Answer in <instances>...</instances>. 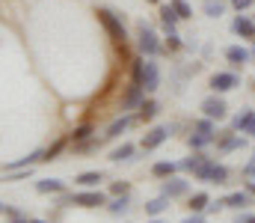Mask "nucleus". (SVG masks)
<instances>
[{
  "instance_id": "nucleus-17",
  "label": "nucleus",
  "mask_w": 255,
  "mask_h": 223,
  "mask_svg": "<svg viewBox=\"0 0 255 223\" xmlns=\"http://www.w3.org/2000/svg\"><path fill=\"white\" fill-rule=\"evenodd\" d=\"M63 188H65V185L60 182V179H42V182L36 185V191H39V194H60Z\"/></svg>"
},
{
  "instance_id": "nucleus-1",
  "label": "nucleus",
  "mask_w": 255,
  "mask_h": 223,
  "mask_svg": "<svg viewBox=\"0 0 255 223\" xmlns=\"http://www.w3.org/2000/svg\"><path fill=\"white\" fill-rule=\"evenodd\" d=\"M136 36H139V51H142L145 57H157V54H160V42H157L151 24L139 21V24H136Z\"/></svg>"
},
{
  "instance_id": "nucleus-37",
  "label": "nucleus",
  "mask_w": 255,
  "mask_h": 223,
  "mask_svg": "<svg viewBox=\"0 0 255 223\" xmlns=\"http://www.w3.org/2000/svg\"><path fill=\"white\" fill-rule=\"evenodd\" d=\"M125 191H128L125 182H116V185H113V194H125Z\"/></svg>"
},
{
  "instance_id": "nucleus-22",
  "label": "nucleus",
  "mask_w": 255,
  "mask_h": 223,
  "mask_svg": "<svg viewBox=\"0 0 255 223\" xmlns=\"http://www.w3.org/2000/svg\"><path fill=\"white\" fill-rule=\"evenodd\" d=\"M205 161H208V158H205L202 152H196V155H190V158H184V161H181L178 167H181V170H190V173H196V170H199V167H202Z\"/></svg>"
},
{
  "instance_id": "nucleus-29",
  "label": "nucleus",
  "mask_w": 255,
  "mask_h": 223,
  "mask_svg": "<svg viewBox=\"0 0 255 223\" xmlns=\"http://www.w3.org/2000/svg\"><path fill=\"white\" fill-rule=\"evenodd\" d=\"M110 212H113V215H125V212H128V197L113 200V203H110Z\"/></svg>"
},
{
  "instance_id": "nucleus-30",
  "label": "nucleus",
  "mask_w": 255,
  "mask_h": 223,
  "mask_svg": "<svg viewBox=\"0 0 255 223\" xmlns=\"http://www.w3.org/2000/svg\"><path fill=\"white\" fill-rule=\"evenodd\" d=\"M196 131H202V134H214V131H217V128H214V119L205 116L202 122H196Z\"/></svg>"
},
{
  "instance_id": "nucleus-20",
  "label": "nucleus",
  "mask_w": 255,
  "mask_h": 223,
  "mask_svg": "<svg viewBox=\"0 0 255 223\" xmlns=\"http://www.w3.org/2000/svg\"><path fill=\"white\" fill-rule=\"evenodd\" d=\"M133 119H136V116H122V119H116V122H113V125L107 128V134H104V137H119V134L125 131L128 125L133 122Z\"/></svg>"
},
{
  "instance_id": "nucleus-24",
  "label": "nucleus",
  "mask_w": 255,
  "mask_h": 223,
  "mask_svg": "<svg viewBox=\"0 0 255 223\" xmlns=\"http://www.w3.org/2000/svg\"><path fill=\"white\" fill-rule=\"evenodd\" d=\"M172 9H175V15H178V21H187L193 18V9L187 0H172Z\"/></svg>"
},
{
  "instance_id": "nucleus-39",
  "label": "nucleus",
  "mask_w": 255,
  "mask_h": 223,
  "mask_svg": "<svg viewBox=\"0 0 255 223\" xmlns=\"http://www.w3.org/2000/svg\"><path fill=\"white\" fill-rule=\"evenodd\" d=\"M253 60H255V42H253Z\"/></svg>"
},
{
  "instance_id": "nucleus-11",
  "label": "nucleus",
  "mask_w": 255,
  "mask_h": 223,
  "mask_svg": "<svg viewBox=\"0 0 255 223\" xmlns=\"http://www.w3.org/2000/svg\"><path fill=\"white\" fill-rule=\"evenodd\" d=\"M247 206H253L250 191H235V194L226 197V209H247Z\"/></svg>"
},
{
  "instance_id": "nucleus-5",
  "label": "nucleus",
  "mask_w": 255,
  "mask_h": 223,
  "mask_svg": "<svg viewBox=\"0 0 255 223\" xmlns=\"http://www.w3.org/2000/svg\"><path fill=\"white\" fill-rule=\"evenodd\" d=\"M202 110H205V116L208 119H226V101L220 98V95H208L205 101H202Z\"/></svg>"
},
{
  "instance_id": "nucleus-9",
  "label": "nucleus",
  "mask_w": 255,
  "mask_h": 223,
  "mask_svg": "<svg viewBox=\"0 0 255 223\" xmlns=\"http://www.w3.org/2000/svg\"><path fill=\"white\" fill-rule=\"evenodd\" d=\"M166 137H169V128H166V125H157V128H151V131L142 137V149H148V152H151V149L160 146Z\"/></svg>"
},
{
  "instance_id": "nucleus-21",
  "label": "nucleus",
  "mask_w": 255,
  "mask_h": 223,
  "mask_svg": "<svg viewBox=\"0 0 255 223\" xmlns=\"http://www.w3.org/2000/svg\"><path fill=\"white\" fill-rule=\"evenodd\" d=\"M157 116V104L154 101H142L139 104V113H136V119H142V122H151Z\"/></svg>"
},
{
  "instance_id": "nucleus-14",
  "label": "nucleus",
  "mask_w": 255,
  "mask_h": 223,
  "mask_svg": "<svg viewBox=\"0 0 255 223\" xmlns=\"http://www.w3.org/2000/svg\"><path fill=\"white\" fill-rule=\"evenodd\" d=\"M163 194H166L169 200H172V197H181V194H187V182H184V179H172V176H169V182L163 185Z\"/></svg>"
},
{
  "instance_id": "nucleus-32",
  "label": "nucleus",
  "mask_w": 255,
  "mask_h": 223,
  "mask_svg": "<svg viewBox=\"0 0 255 223\" xmlns=\"http://www.w3.org/2000/svg\"><path fill=\"white\" fill-rule=\"evenodd\" d=\"M166 45H169V51H178V48H181V36H178V33H169V42H166Z\"/></svg>"
},
{
  "instance_id": "nucleus-18",
  "label": "nucleus",
  "mask_w": 255,
  "mask_h": 223,
  "mask_svg": "<svg viewBox=\"0 0 255 223\" xmlns=\"http://www.w3.org/2000/svg\"><path fill=\"white\" fill-rule=\"evenodd\" d=\"M253 119H255V113H253V110H241V113H238V116L232 119V128H235V131H247Z\"/></svg>"
},
{
  "instance_id": "nucleus-25",
  "label": "nucleus",
  "mask_w": 255,
  "mask_h": 223,
  "mask_svg": "<svg viewBox=\"0 0 255 223\" xmlns=\"http://www.w3.org/2000/svg\"><path fill=\"white\" fill-rule=\"evenodd\" d=\"M190 149H205L208 143H214V134H202V131H196V134H190Z\"/></svg>"
},
{
  "instance_id": "nucleus-28",
  "label": "nucleus",
  "mask_w": 255,
  "mask_h": 223,
  "mask_svg": "<svg viewBox=\"0 0 255 223\" xmlns=\"http://www.w3.org/2000/svg\"><path fill=\"white\" fill-rule=\"evenodd\" d=\"M133 155V146L130 143H122L119 149H113V155H110V161H128Z\"/></svg>"
},
{
  "instance_id": "nucleus-36",
  "label": "nucleus",
  "mask_w": 255,
  "mask_h": 223,
  "mask_svg": "<svg viewBox=\"0 0 255 223\" xmlns=\"http://www.w3.org/2000/svg\"><path fill=\"white\" fill-rule=\"evenodd\" d=\"M235 223H255V215H238Z\"/></svg>"
},
{
  "instance_id": "nucleus-27",
  "label": "nucleus",
  "mask_w": 255,
  "mask_h": 223,
  "mask_svg": "<svg viewBox=\"0 0 255 223\" xmlns=\"http://www.w3.org/2000/svg\"><path fill=\"white\" fill-rule=\"evenodd\" d=\"M74 182H77L80 188H95V185L101 182V173H80Z\"/></svg>"
},
{
  "instance_id": "nucleus-6",
  "label": "nucleus",
  "mask_w": 255,
  "mask_h": 223,
  "mask_svg": "<svg viewBox=\"0 0 255 223\" xmlns=\"http://www.w3.org/2000/svg\"><path fill=\"white\" fill-rule=\"evenodd\" d=\"M160 86V69H157V63L148 57L145 60V69H142V89L145 92H154Z\"/></svg>"
},
{
  "instance_id": "nucleus-42",
  "label": "nucleus",
  "mask_w": 255,
  "mask_h": 223,
  "mask_svg": "<svg viewBox=\"0 0 255 223\" xmlns=\"http://www.w3.org/2000/svg\"><path fill=\"white\" fill-rule=\"evenodd\" d=\"M148 3H157V0H148Z\"/></svg>"
},
{
  "instance_id": "nucleus-2",
  "label": "nucleus",
  "mask_w": 255,
  "mask_h": 223,
  "mask_svg": "<svg viewBox=\"0 0 255 223\" xmlns=\"http://www.w3.org/2000/svg\"><path fill=\"white\" fill-rule=\"evenodd\" d=\"M193 176H196V179H202V182H214V185H226V179H229V170H226L223 164H214V161L208 158V161H205V164H202V167H199V170L193 173Z\"/></svg>"
},
{
  "instance_id": "nucleus-4",
  "label": "nucleus",
  "mask_w": 255,
  "mask_h": 223,
  "mask_svg": "<svg viewBox=\"0 0 255 223\" xmlns=\"http://www.w3.org/2000/svg\"><path fill=\"white\" fill-rule=\"evenodd\" d=\"M235 86H241L238 72H217V74H211V89H214V92H229V89H235Z\"/></svg>"
},
{
  "instance_id": "nucleus-19",
  "label": "nucleus",
  "mask_w": 255,
  "mask_h": 223,
  "mask_svg": "<svg viewBox=\"0 0 255 223\" xmlns=\"http://www.w3.org/2000/svg\"><path fill=\"white\" fill-rule=\"evenodd\" d=\"M175 170H178V164H172V161H160V164H154V167H151V173H154L157 179H169Z\"/></svg>"
},
{
  "instance_id": "nucleus-40",
  "label": "nucleus",
  "mask_w": 255,
  "mask_h": 223,
  "mask_svg": "<svg viewBox=\"0 0 255 223\" xmlns=\"http://www.w3.org/2000/svg\"><path fill=\"white\" fill-rule=\"evenodd\" d=\"M148 223H163V221H148Z\"/></svg>"
},
{
  "instance_id": "nucleus-15",
  "label": "nucleus",
  "mask_w": 255,
  "mask_h": 223,
  "mask_svg": "<svg viewBox=\"0 0 255 223\" xmlns=\"http://www.w3.org/2000/svg\"><path fill=\"white\" fill-rule=\"evenodd\" d=\"M169 209V197L163 194V197H157V200H148L145 203V215H151V218H157V215H163Z\"/></svg>"
},
{
  "instance_id": "nucleus-33",
  "label": "nucleus",
  "mask_w": 255,
  "mask_h": 223,
  "mask_svg": "<svg viewBox=\"0 0 255 223\" xmlns=\"http://www.w3.org/2000/svg\"><path fill=\"white\" fill-rule=\"evenodd\" d=\"M253 3H255V0H232V6H235L238 12H244V9H250Z\"/></svg>"
},
{
  "instance_id": "nucleus-16",
  "label": "nucleus",
  "mask_w": 255,
  "mask_h": 223,
  "mask_svg": "<svg viewBox=\"0 0 255 223\" xmlns=\"http://www.w3.org/2000/svg\"><path fill=\"white\" fill-rule=\"evenodd\" d=\"M142 95H145V89L139 86V83H130V89H128V95H125V110H130V107H136L139 101H142Z\"/></svg>"
},
{
  "instance_id": "nucleus-23",
  "label": "nucleus",
  "mask_w": 255,
  "mask_h": 223,
  "mask_svg": "<svg viewBox=\"0 0 255 223\" xmlns=\"http://www.w3.org/2000/svg\"><path fill=\"white\" fill-rule=\"evenodd\" d=\"M241 146H247L244 131H241V134H235V137H226V140L220 143V152H232V149H241Z\"/></svg>"
},
{
  "instance_id": "nucleus-31",
  "label": "nucleus",
  "mask_w": 255,
  "mask_h": 223,
  "mask_svg": "<svg viewBox=\"0 0 255 223\" xmlns=\"http://www.w3.org/2000/svg\"><path fill=\"white\" fill-rule=\"evenodd\" d=\"M92 134V128L89 125H80V128H74V140H86Z\"/></svg>"
},
{
  "instance_id": "nucleus-7",
  "label": "nucleus",
  "mask_w": 255,
  "mask_h": 223,
  "mask_svg": "<svg viewBox=\"0 0 255 223\" xmlns=\"http://www.w3.org/2000/svg\"><path fill=\"white\" fill-rule=\"evenodd\" d=\"M71 203H74V206H83V209H98V206L107 203V197H104L101 191H86V194H74Z\"/></svg>"
},
{
  "instance_id": "nucleus-38",
  "label": "nucleus",
  "mask_w": 255,
  "mask_h": 223,
  "mask_svg": "<svg viewBox=\"0 0 255 223\" xmlns=\"http://www.w3.org/2000/svg\"><path fill=\"white\" fill-rule=\"evenodd\" d=\"M27 223H45V221H27Z\"/></svg>"
},
{
  "instance_id": "nucleus-12",
  "label": "nucleus",
  "mask_w": 255,
  "mask_h": 223,
  "mask_svg": "<svg viewBox=\"0 0 255 223\" xmlns=\"http://www.w3.org/2000/svg\"><path fill=\"white\" fill-rule=\"evenodd\" d=\"M226 6H229V0H202V12L208 18H220L226 12Z\"/></svg>"
},
{
  "instance_id": "nucleus-10",
  "label": "nucleus",
  "mask_w": 255,
  "mask_h": 223,
  "mask_svg": "<svg viewBox=\"0 0 255 223\" xmlns=\"http://www.w3.org/2000/svg\"><path fill=\"white\" fill-rule=\"evenodd\" d=\"M226 60L232 66H244V63L253 60V51H247L244 45H232V48H226Z\"/></svg>"
},
{
  "instance_id": "nucleus-34",
  "label": "nucleus",
  "mask_w": 255,
  "mask_h": 223,
  "mask_svg": "<svg viewBox=\"0 0 255 223\" xmlns=\"http://www.w3.org/2000/svg\"><path fill=\"white\" fill-rule=\"evenodd\" d=\"M181 223H205V218H202V212H193L190 218H184Z\"/></svg>"
},
{
  "instance_id": "nucleus-8",
  "label": "nucleus",
  "mask_w": 255,
  "mask_h": 223,
  "mask_svg": "<svg viewBox=\"0 0 255 223\" xmlns=\"http://www.w3.org/2000/svg\"><path fill=\"white\" fill-rule=\"evenodd\" d=\"M232 30H235L241 39H250V42H255V21L250 18V15H235Z\"/></svg>"
},
{
  "instance_id": "nucleus-41",
  "label": "nucleus",
  "mask_w": 255,
  "mask_h": 223,
  "mask_svg": "<svg viewBox=\"0 0 255 223\" xmlns=\"http://www.w3.org/2000/svg\"><path fill=\"white\" fill-rule=\"evenodd\" d=\"M3 209H6V206H3V203H0V212H3Z\"/></svg>"
},
{
  "instance_id": "nucleus-3",
  "label": "nucleus",
  "mask_w": 255,
  "mask_h": 223,
  "mask_svg": "<svg viewBox=\"0 0 255 223\" xmlns=\"http://www.w3.org/2000/svg\"><path fill=\"white\" fill-rule=\"evenodd\" d=\"M98 21L104 24V30L110 33V39H113V42H122V45H125V39H128V36H125V24H122L110 9H98Z\"/></svg>"
},
{
  "instance_id": "nucleus-13",
  "label": "nucleus",
  "mask_w": 255,
  "mask_h": 223,
  "mask_svg": "<svg viewBox=\"0 0 255 223\" xmlns=\"http://www.w3.org/2000/svg\"><path fill=\"white\" fill-rule=\"evenodd\" d=\"M175 21H178V15H175L172 3H169V6H160V24H163L166 33H175Z\"/></svg>"
},
{
  "instance_id": "nucleus-35",
  "label": "nucleus",
  "mask_w": 255,
  "mask_h": 223,
  "mask_svg": "<svg viewBox=\"0 0 255 223\" xmlns=\"http://www.w3.org/2000/svg\"><path fill=\"white\" fill-rule=\"evenodd\" d=\"M244 176H247V179H255V158L247 164V167H244Z\"/></svg>"
},
{
  "instance_id": "nucleus-26",
  "label": "nucleus",
  "mask_w": 255,
  "mask_h": 223,
  "mask_svg": "<svg viewBox=\"0 0 255 223\" xmlns=\"http://www.w3.org/2000/svg\"><path fill=\"white\" fill-rule=\"evenodd\" d=\"M208 203H211V197H208L205 191H199V194H193V197H190V209H193V212H205V209H208Z\"/></svg>"
}]
</instances>
